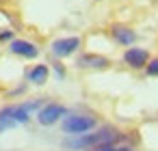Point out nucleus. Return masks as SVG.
I'll return each instance as SVG.
<instances>
[{
	"instance_id": "f257e3e1",
	"label": "nucleus",
	"mask_w": 158,
	"mask_h": 151,
	"mask_svg": "<svg viewBox=\"0 0 158 151\" xmlns=\"http://www.w3.org/2000/svg\"><path fill=\"white\" fill-rule=\"evenodd\" d=\"M78 138H72V140H67L65 142V147L67 149H89V147H102V145H113L117 138H119V134H117V129H113V127H102V129H98V132H93V134H76Z\"/></svg>"
},
{
	"instance_id": "f03ea898",
	"label": "nucleus",
	"mask_w": 158,
	"mask_h": 151,
	"mask_svg": "<svg viewBox=\"0 0 158 151\" xmlns=\"http://www.w3.org/2000/svg\"><path fill=\"white\" fill-rule=\"evenodd\" d=\"M95 127V119L89 117V114H72L63 121V132L65 134H85V132H91Z\"/></svg>"
},
{
	"instance_id": "7ed1b4c3",
	"label": "nucleus",
	"mask_w": 158,
	"mask_h": 151,
	"mask_svg": "<svg viewBox=\"0 0 158 151\" xmlns=\"http://www.w3.org/2000/svg\"><path fill=\"white\" fill-rule=\"evenodd\" d=\"M65 114H67L65 106H61V104H48V106L39 108L37 121H39L41 125H54V123H56L61 117H65Z\"/></svg>"
},
{
	"instance_id": "20e7f679",
	"label": "nucleus",
	"mask_w": 158,
	"mask_h": 151,
	"mask_svg": "<svg viewBox=\"0 0 158 151\" xmlns=\"http://www.w3.org/2000/svg\"><path fill=\"white\" fill-rule=\"evenodd\" d=\"M78 48H80V39L78 37H63V39L52 41V54L59 56V58L72 56Z\"/></svg>"
},
{
	"instance_id": "39448f33",
	"label": "nucleus",
	"mask_w": 158,
	"mask_h": 151,
	"mask_svg": "<svg viewBox=\"0 0 158 151\" xmlns=\"http://www.w3.org/2000/svg\"><path fill=\"white\" fill-rule=\"evenodd\" d=\"M9 50L13 54H18V56H24V58H35L39 54V48L35 43L26 41V39H13L11 46H9Z\"/></svg>"
},
{
	"instance_id": "423d86ee",
	"label": "nucleus",
	"mask_w": 158,
	"mask_h": 151,
	"mask_svg": "<svg viewBox=\"0 0 158 151\" xmlns=\"http://www.w3.org/2000/svg\"><path fill=\"white\" fill-rule=\"evenodd\" d=\"M123 61H126L130 67L141 69V67L147 65L149 56H147V50H143V48H128V50L123 52Z\"/></svg>"
},
{
	"instance_id": "0eeeda50",
	"label": "nucleus",
	"mask_w": 158,
	"mask_h": 151,
	"mask_svg": "<svg viewBox=\"0 0 158 151\" xmlns=\"http://www.w3.org/2000/svg\"><path fill=\"white\" fill-rule=\"evenodd\" d=\"M110 35H113V39H115L119 46H132V43L136 41V33H134L132 28L123 26V24H115V26L110 28Z\"/></svg>"
},
{
	"instance_id": "6e6552de",
	"label": "nucleus",
	"mask_w": 158,
	"mask_h": 151,
	"mask_svg": "<svg viewBox=\"0 0 158 151\" xmlns=\"http://www.w3.org/2000/svg\"><path fill=\"white\" fill-rule=\"evenodd\" d=\"M76 65L82 69H106L110 65V61L106 56H100V54H82Z\"/></svg>"
},
{
	"instance_id": "1a4fd4ad",
	"label": "nucleus",
	"mask_w": 158,
	"mask_h": 151,
	"mask_svg": "<svg viewBox=\"0 0 158 151\" xmlns=\"http://www.w3.org/2000/svg\"><path fill=\"white\" fill-rule=\"evenodd\" d=\"M48 76H50L48 65H35V67L28 71V80H31L33 84H37V86L46 84V82H48Z\"/></svg>"
},
{
	"instance_id": "9d476101",
	"label": "nucleus",
	"mask_w": 158,
	"mask_h": 151,
	"mask_svg": "<svg viewBox=\"0 0 158 151\" xmlns=\"http://www.w3.org/2000/svg\"><path fill=\"white\" fill-rule=\"evenodd\" d=\"M7 110H9V114L13 117V121H15V123H28V119H31V110H28L24 104L7 106Z\"/></svg>"
},
{
	"instance_id": "9b49d317",
	"label": "nucleus",
	"mask_w": 158,
	"mask_h": 151,
	"mask_svg": "<svg viewBox=\"0 0 158 151\" xmlns=\"http://www.w3.org/2000/svg\"><path fill=\"white\" fill-rule=\"evenodd\" d=\"M18 123L13 121V117L9 114V110H7V106L5 108H0V132H5V129H11V127H15Z\"/></svg>"
},
{
	"instance_id": "f8f14e48",
	"label": "nucleus",
	"mask_w": 158,
	"mask_h": 151,
	"mask_svg": "<svg viewBox=\"0 0 158 151\" xmlns=\"http://www.w3.org/2000/svg\"><path fill=\"white\" fill-rule=\"evenodd\" d=\"M145 69H147V76H158V58H152V61H147Z\"/></svg>"
},
{
	"instance_id": "ddd939ff",
	"label": "nucleus",
	"mask_w": 158,
	"mask_h": 151,
	"mask_svg": "<svg viewBox=\"0 0 158 151\" xmlns=\"http://www.w3.org/2000/svg\"><path fill=\"white\" fill-rule=\"evenodd\" d=\"M9 39H13V30H0V41H9Z\"/></svg>"
},
{
	"instance_id": "4468645a",
	"label": "nucleus",
	"mask_w": 158,
	"mask_h": 151,
	"mask_svg": "<svg viewBox=\"0 0 158 151\" xmlns=\"http://www.w3.org/2000/svg\"><path fill=\"white\" fill-rule=\"evenodd\" d=\"M93 151H115L113 145H102V147H93Z\"/></svg>"
},
{
	"instance_id": "2eb2a0df",
	"label": "nucleus",
	"mask_w": 158,
	"mask_h": 151,
	"mask_svg": "<svg viewBox=\"0 0 158 151\" xmlns=\"http://www.w3.org/2000/svg\"><path fill=\"white\" fill-rule=\"evenodd\" d=\"M54 71H56V76H59V78H63V76H65V69H63V67H61L59 63L54 65Z\"/></svg>"
},
{
	"instance_id": "dca6fc26",
	"label": "nucleus",
	"mask_w": 158,
	"mask_h": 151,
	"mask_svg": "<svg viewBox=\"0 0 158 151\" xmlns=\"http://www.w3.org/2000/svg\"><path fill=\"white\" fill-rule=\"evenodd\" d=\"M115 151H132L130 147H119V149H115Z\"/></svg>"
}]
</instances>
